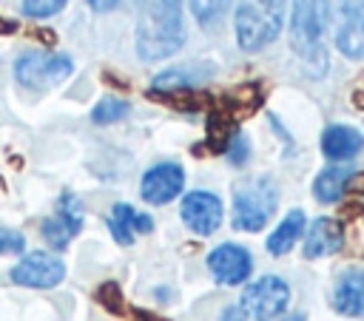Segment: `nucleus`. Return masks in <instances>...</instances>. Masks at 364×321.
I'll return each mask as SVG.
<instances>
[{"label":"nucleus","instance_id":"obj_18","mask_svg":"<svg viewBox=\"0 0 364 321\" xmlns=\"http://www.w3.org/2000/svg\"><path fill=\"white\" fill-rule=\"evenodd\" d=\"M108 230H111L117 244H131L136 233H151L154 230V219L148 213L134 210L128 202H117L108 213Z\"/></svg>","mask_w":364,"mask_h":321},{"label":"nucleus","instance_id":"obj_16","mask_svg":"<svg viewBox=\"0 0 364 321\" xmlns=\"http://www.w3.org/2000/svg\"><path fill=\"white\" fill-rule=\"evenodd\" d=\"M333 310L347 318H364V273L344 270L333 290Z\"/></svg>","mask_w":364,"mask_h":321},{"label":"nucleus","instance_id":"obj_10","mask_svg":"<svg viewBox=\"0 0 364 321\" xmlns=\"http://www.w3.org/2000/svg\"><path fill=\"white\" fill-rule=\"evenodd\" d=\"M225 216L222 199L210 190H191L182 196L179 205V219L185 222V227H191L196 236H210L219 230Z\"/></svg>","mask_w":364,"mask_h":321},{"label":"nucleus","instance_id":"obj_25","mask_svg":"<svg viewBox=\"0 0 364 321\" xmlns=\"http://www.w3.org/2000/svg\"><path fill=\"white\" fill-rule=\"evenodd\" d=\"M97 298L111 310V312H119L122 310V295H119V287L114 281H105L100 290H97Z\"/></svg>","mask_w":364,"mask_h":321},{"label":"nucleus","instance_id":"obj_15","mask_svg":"<svg viewBox=\"0 0 364 321\" xmlns=\"http://www.w3.org/2000/svg\"><path fill=\"white\" fill-rule=\"evenodd\" d=\"M344 244V227L341 222L330 219V216H318L310 222V227H304V256L307 259H324L338 253Z\"/></svg>","mask_w":364,"mask_h":321},{"label":"nucleus","instance_id":"obj_29","mask_svg":"<svg viewBox=\"0 0 364 321\" xmlns=\"http://www.w3.org/2000/svg\"><path fill=\"white\" fill-rule=\"evenodd\" d=\"M279 321H304V315H287V318H279Z\"/></svg>","mask_w":364,"mask_h":321},{"label":"nucleus","instance_id":"obj_24","mask_svg":"<svg viewBox=\"0 0 364 321\" xmlns=\"http://www.w3.org/2000/svg\"><path fill=\"white\" fill-rule=\"evenodd\" d=\"M225 156H228V162H230L233 168H242V165L250 159V142L236 131V134L230 136L228 148H225Z\"/></svg>","mask_w":364,"mask_h":321},{"label":"nucleus","instance_id":"obj_2","mask_svg":"<svg viewBox=\"0 0 364 321\" xmlns=\"http://www.w3.org/2000/svg\"><path fill=\"white\" fill-rule=\"evenodd\" d=\"M134 45L145 62L176 54L185 45L182 0H151L139 14Z\"/></svg>","mask_w":364,"mask_h":321},{"label":"nucleus","instance_id":"obj_13","mask_svg":"<svg viewBox=\"0 0 364 321\" xmlns=\"http://www.w3.org/2000/svg\"><path fill=\"white\" fill-rule=\"evenodd\" d=\"M216 71L213 62H185V65H173L165 68L154 77L151 91L148 94H168V91H196L199 85L208 82V77Z\"/></svg>","mask_w":364,"mask_h":321},{"label":"nucleus","instance_id":"obj_14","mask_svg":"<svg viewBox=\"0 0 364 321\" xmlns=\"http://www.w3.org/2000/svg\"><path fill=\"white\" fill-rule=\"evenodd\" d=\"M262 99H264L262 85H259V82H245V85L233 88L230 94H225V97L213 105L210 116L219 119V122H225V125H230V128H236L242 116L253 114V111L262 105Z\"/></svg>","mask_w":364,"mask_h":321},{"label":"nucleus","instance_id":"obj_19","mask_svg":"<svg viewBox=\"0 0 364 321\" xmlns=\"http://www.w3.org/2000/svg\"><path fill=\"white\" fill-rule=\"evenodd\" d=\"M353 176H355V168L347 165V162H341V165H327L324 170H318L316 179H313V196H316V202H321V205L338 202V199L344 196L347 185L353 182Z\"/></svg>","mask_w":364,"mask_h":321},{"label":"nucleus","instance_id":"obj_11","mask_svg":"<svg viewBox=\"0 0 364 321\" xmlns=\"http://www.w3.org/2000/svg\"><path fill=\"white\" fill-rule=\"evenodd\" d=\"M185 187V168L176 162H156L142 173L139 193L148 205H168Z\"/></svg>","mask_w":364,"mask_h":321},{"label":"nucleus","instance_id":"obj_12","mask_svg":"<svg viewBox=\"0 0 364 321\" xmlns=\"http://www.w3.org/2000/svg\"><path fill=\"white\" fill-rule=\"evenodd\" d=\"M336 48L347 60H364V0H341L336 23Z\"/></svg>","mask_w":364,"mask_h":321},{"label":"nucleus","instance_id":"obj_1","mask_svg":"<svg viewBox=\"0 0 364 321\" xmlns=\"http://www.w3.org/2000/svg\"><path fill=\"white\" fill-rule=\"evenodd\" d=\"M330 0H293L290 11V51L307 80H321L330 68L327 57Z\"/></svg>","mask_w":364,"mask_h":321},{"label":"nucleus","instance_id":"obj_20","mask_svg":"<svg viewBox=\"0 0 364 321\" xmlns=\"http://www.w3.org/2000/svg\"><path fill=\"white\" fill-rule=\"evenodd\" d=\"M304 227H307V216H304V210H299V207L287 210V216L273 227V233H270L267 241H264L267 253H270V256H284V253H290L293 244L304 236Z\"/></svg>","mask_w":364,"mask_h":321},{"label":"nucleus","instance_id":"obj_9","mask_svg":"<svg viewBox=\"0 0 364 321\" xmlns=\"http://www.w3.org/2000/svg\"><path fill=\"white\" fill-rule=\"evenodd\" d=\"M208 270H210V276H213L216 284L236 287V284H245L250 278V273H253V256L242 244L225 241V244H216L208 253Z\"/></svg>","mask_w":364,"mask_h":321},{"label":"nucleus","instance_id":"obj_8","mask_svg":"<svg viewBox=\"0 0 364 321\" xmlns=\"http://www.w3.org/2000/svg\"><path fill=\"white\" fill-rule=\"evenodd\" d=\"M82 219H85V213H82V202H80L74 193H63L60 202H57L54 216L43 219L40 233H43V239L48 241V247L63 250V247H68L71 239L82 230Z\"/></svg>","mask_w":364,"mask_h":321},{"label":"nucleus","instance_id":"obj_3","mask_svg":"<svg viewBox=\"0 0 364 321\" xmlns=\"http://www.w3.org/2000/svg\"><path fill=\"white\" fill-rule=\"evenodd\" d=\"M287 0H239L233 11V31L242 51L256 54L273 45L284 28Z\"/></svg>","mask_w":364,"mask_h":321},{"label":"nucleus","instance_id":"obj_23","mask_svg":"<svg viewBox=\"0 0 364 321\" xmlns=\"http://www.w3.org/2000/svg\"><path fill=\"white\" fill-rule=\"evenodd\" d=\"M68 0H23V14L34 20H48L65 9Z\"/></svg>","mask_w":364,"mask_h":321},{"label":"nucleus","instance_id":"obj_5","mask_svg":"<svg viewBox=\"0 0 364 321\" xmlns=\"http://www.w3.org/2000/svg\"><path fill=\"white\" fill-rule=\"evenodd\" d=\"M71 71H74V60L68 54H37V51H26L14 62L17 82L23 88H34V91H46L51 85H60L65 77H71Z\"/></svg>","mask_w":364,"mask_h":321},{"label":"nucleus","instance_id":"obj_7","mask_svg":"<svg viewBox=\"0 0 364 321\" xmlns=\"http://www.w3.org/2000/svg\"><path fill=\"white\" fill-rule=\"evenodd\" d=\"M11 281L20 287H31V290H51L65 278V264L57 253H46V250H34L26 253L14 267H11Z\"/></svg>","mask_w":364,"mask_h":321},{"label":"nucleus","instance_id":"obj_21","mask_svg":"<svg viewBox=\"0 0 364 321\" xmlns=\"http://www.w3.org/2000/svg\"><path fill=\"white\" fill-rule=\"evenodd\" d=\"M230 3H233V0H188L191 14H193V20H196L202 28L216 26V23L228 14Z\"/></svg>","mask_w":364,"mask_h":321},{"label":"nucleus","instance_id":"obj_4","mask_svg":"<svg viewBox=\"0 0 364 321\" xmlns=\"http://www.w3.org/2000/svg\"><path fill=\"white\" fill-rule=\"evenodd\" d=\"M276 207H279V187H276V182L270 176H256V179H247V182L236 185L230 222H233L236 230L259 233L270 222Z\"/></svg>","mask_w":364,"mask_h":321},{"label":"nucleus","instance_id":"obj_27","mask_svg":"<svg viewBox=\"0 0 364 321\" xmlns=\"http://www.w3.org/2000/svg\"><path fill=\"white\" fill-rule=\"evenodd\" d=\"M85 3H88L94 11H114L122 0H85Z\"/></svg>","mask_w":364,"mask_h":321},{"label":"nucleus","instance_id":"obj_28","mask_svg":"<svg viewBox=\"0 0 364 321\" xmlns=\"http://www.w3.org/2000/svg\"><path fill=\"white\" fill-rule=\"evenodd\" d=\"M247 315L239 310V307H228V310H222V321H245Z\"/></svg>","mask_w":364,"mask_h":321},{"label":"nucleus","instance_id":"obj_17","mask_svg":"<svg viewBox=\"0 0 364 321\" xmlns=\"http://www.w3.org/2000/svg\"><path fill=\"white\" fill-rule=\"evenodd\" d=\"M361 148H364V136L350 125H327L321 134V153L336 165L350 162L353 156L361 153Z\"/></svg>","mask_w":364,"mask_h":321},{"label":"nucleus","instance_id":"obj_22","mask_svg":"<svg viewBox=\"0 0 364 321\" xmlns=\"http://www.w3.org/2000/svg\"><path fill=\"white\" fill-rule=\"evenodd\" d=\"M128 111H131V105H128L125 99H119V97H105V99H100V102L91 108V122H97V125H111V122H119L122 116H128Z\"/></svg>","mask_w":364,"mask_h":321},{"label":"nucleus","instance_id":"obj_26","mask_svg":"<svg viewBox=\"0 0 364 321\" xmlns=\"http://www.w3.org/2000/svg\"><path fill=\"white\" fill-rule=\"evenodd\" d=\"M23 250H26V239H23V233L0 227V253H23Z\"/></svg>","mask_w":364,"mask_h":321},{"label":"nucleus","instance_id":"obj_6","mask_svg":"<svg viewBox=\"0 0 364 321\" xmlns=\"http://www.w3.org/2000/svg\"><path fill=\"white\" fill-rule=\"evenodd\" d=\"M287 304H290V287L279 276H262L250 281L239 298V310L259 321L279 318L287 310Z\"/></svg>","mask_w":364,"mask_h":321}]
</instances>
